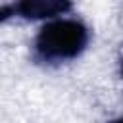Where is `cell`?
Returning <instances> with one entry per match:
<instances>
[{
    "instance_id": "cell-1",
    "label": "cell",
    "mask_w": 123,
    "mask_h": 123,
    "mask_svg": "<svg viewBox=\"0 0 123 123\" xmlns=\"http://www.w3.org/2000/svg\"><path fill=\"white\" fill-rule=\"evenodd\" d=\"M88 42V31L81 21L75 19H54L46 23L37 40L35 50L42 60L63 62L77 58Z\"/></svg>"
},
{
    "instance_id": "cell-2",
    "label": "cell",
    "mask_w": 123,
    "mask_h": 123,
    "mask_svg": "<svg viewBox=\"0 0 123 123\" xmlns=\"http://www.w3.org/2000/svg\"><path fill=\"white\" fill-rule=\"evenodd\" d=\"M69 8V0H17L13 12L27 19H50L65 13Z\"/></svg>"
},
{
    "instance_id": "cell-3",
    "label": "cell",
    "mask_w": 123,
    "mask_h": 123,
    "mask_svg": "<svg viewBox=\"0 0 123 123\" xmlns=\"http://www.w3.org/2000/svg\"><path fill=\"white\" fill-rule=\"evenodd\" d=\"M113 123H123V117H119V119H115Z\"/></svg>"
}]
</instances>
